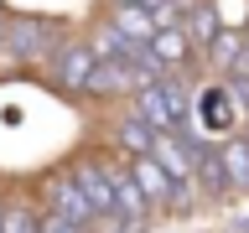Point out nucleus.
I'll use <instances>...</instances> for the list:
<instances>
[{
    "label": "nucleus",
    "instance_id": "nucleus-1",
    "mask_svg": "<svg viewBox=\"0 0 249 233\" xmlns=\"http://www.w3.org/2000/svg\"><path fill=\"white\" fill-rule=\"evenodd\" d=\"M244 130V99H239V83L223 73H208V78H192V114H187V130L182 135L192 140H229Z\"/></svg>",
    "mask_w": 249,
    "mask_h": 233
},
{
    "label": "nucleus",
    "instance_id": "nucleus-2",
    "mask_svg": "<svg viewBox=\"0 0 249 233\" xmlns=\"http://www.w3.org/2000/svg\"><path fill=\"white\" fill-rule=\"evenodd\" d=\"M130 109L156 135H177V130H187V114H192V78H182V73L156 78V83L130 93Z\"/></svg>",
    "mask_w": 249,
    "mask_h": 233
},
{
    "label": "nucleus",
    "instance_id": "nucleus-3",
    "mask_svg": "<svg viewBox=\"0 0 249 233\" xmlns=\"http://www.w3.org/2000/svg\"><path fill=\"white\" fill-rule=\"evenodd\" d=\"M62 42H68V31H62L57 21H47V16H11L0 52L11 62H21V67H36V62H47Z\"/></svg>",
    "mask_w": 249,
    "mask_h": 233
},
{
    "label": "nucleus",
    "instance_id": "nucleus-4",
    "mask_svg": "<svg viewBox=\"0 0 249 233\" xmlns=\"http://www.w3.org/2000/svg\"><path fill=\"white\" fill-rule=\"evenodd\" d=\"M93 67H99V52H93L83 36H68V42L47 57V73H52V88L73 93V99H89V83H93Z\"/></svg>",
    "mask_w": 249,
    "mask_h": 233
},
{
    "label": "nucleus",
    "instance_id": "nucleus-5",
    "mask_svg": "<svg viewBox=\"0 0 249 233\" xmlns=\"http://www.w3.org/2000/svg\"><path fill=\"white\" fill-rule=\"evenodd\" d=\"M47 207V213H57V217H68V223H83V228H93L99 217H93V202L83 197V186H78V176L68 166H57V171H47L42 176V197H36Z\"/></svg>",
    "mask_w": 249,
    "mask_h": 233
},
{
    "label": "nucleus",
    "instance_id": "nucleus-6",
    "mask_svg": "<svg viewBox=\"0 0 249 233\" xmlns=\"http://www.w3.org/2000/svg\"><path fill=\"white\" fill-rule=\"evenodd\" d=\"M145 52H151L166 73H182V78H187V62H192V52H197V47L187 42L182 26H156V36L145 42Z\"/></svg>",
    "mask_w": 249,
    "mask_h": 233
},
{
    "label": "nucleus",
    "instance_id": "nucleus-7",
    "mask_svg": "<svg viewBox=\"0 0 249 233\" xmlns=\"http://www.w3.org/2000/svg\"><path fill=\"white\" fill-rule=\"evenodd\" d=\"M109 145H114V155H151V145H156V130L145 119H140L135 109H124L120 119L109 124Z\"/></svg>",
    "mask_w": 249,
    "mask_h": 233
},
{
    "label": "nucleus",
    "instance_id": "nucleus-8",
    "mask_svg": "<svg viewBox=\"0 0 249 233\" xmlns=\"http://www.w3.org/2000/svg\"><path fill=\"white\" fill-rule=\"evenodd\" d=\"M83 42H89V47H93V52H99L104 62H130V57L140 52V47L130 42V36H124V31L114 26V21H109V16H104V21H93V26L83 31Z\"/></svg>",
    "mask_w": 249,
    "mask_h": 233
},
{
    "label": "nucleus",
    "instance_id": "nucleus-9",
    "mask_svg": "<svg viewBox=\"0 0 249 233\" xmlns=\"http://www.w3.org/2000/svg\"><path fill=\"white\" fill-rule=\"evenodd\" d=\"M151 155L161 161V166L177 176V182H187V186H197L192 182V145H187V135L177 130V135H156V145H151Z\"/></svg>",
    "mask_w": 249,
    "mask_h": 233
},
{
    "label": "nucleus",
    "instance_id": "nucleus-10",
    "mask_svg": "<svg viewBox=\"0 0 249 233\" xmlns=\"http://www.w3.org/2000/svg\"><path fill=\"white\" fill-rule=\"evenodd\" d=\"M218 155H223V171H229V192H244L249 197V130L218 140Z\"/></svg>",
    "mask_w": 249,
    "mask_h": 233
},
{
    "label": "nucleus",
    "instance_id": "nucleus-11",
    "mask_svg": "<svg viewBox=\"0 0 249 233\" xmlns=\"http://www.w3.org/2000/svg\"><path fill=\"white\" fill-rule=\"evenodd\" d=\"M244 42H249V31L223 26V31L213 36V42L202 47V62H208V73H229V67H233V57L244 52Z\"/></svg>",
    "mask_w": 249,
    "mask_h": 233
},
{
    "label": "nucleus",
    "instance_id": "nucleus-12",
    "mask_svg": "<svg viewBox=\"0 0 249 233\" xmlns=\"http://www.w3.org/2000/svg\"><path fill=\"white\" fill-rule=\"evenodd\" d=\"M182 31H187V42L197 47H208L218 36V31H223V21H218V11H213V0H192V5H187V16H182Z\"/></svg>",
    "mask_w": 249,
    "mask_h": 233
},
{
    "label": "nucleus",
    "instance_id": "nucleus-13",
    "mask_svg": "<svg viewBox=\"0 0 249 233\" xmlns=\"http://www.w3.org/2000/svg\"><path fill=\"white\" fill-rule=\"evenodd\" d=\"M0 233H42V202L5 197L0 202Z\"/></svg>",
    "mask_w": 249,
    "mask_h": 233
},
{
    "label": "nucleus",
    "instance_id": "nucleus-14",
    "mask_svg": "<svg viewBox=\"0 0 249 233\" xmlns=\"http://www.w3.org/2000/svg\"><path fill=\"white\" fill-rule=\"evenodd\" d=\"M109 21H114L135 47H145V42L156 36V16L145 11V5H109Z\"/></svg>",
    "mask_w": 249,
    "mask_h": 233
},
{
    "label": "nucleus",
    "instance_id": "nucleus-15",
    "mask_svg": "<svg viewBox=\"0 0 249 233\" xmlns=\"http://www.w3.org/2000/svg\"><path fill=\"white\" fill-rule=\"evenodd\" d=\"M213 11H218V21H223V26L249 31V0H213Z\"/></svg>",
    "mask_w": 249,
    "mask_h": 233
},
{
    "label": "nucleus",
    "instance_id": "nucleus-16",
    "mask_svg": "<svg viewBox=\"0 0 249 233\" xmlns=\"http://www.w3.org/2000/svg\"><path fill=\"white\" fill-rule=\"evenodd\" d=\"M42 233H93V228H83V223H68V217H57V213H47V207H42Z\"/></svg>",
    "mask_w": 249,
    "mask_h": 233
},
{
    "label": "nucleus",
    "instance_id": "nucleus-17",
    "mask_svg": "<svg viewBox=\"0 0 249 233\" xmlns=\"http://www.w3.org/2000/svg\"><path fill=\"white\" fill-rule=\"evenodd\" d=\"M223 78H239V83H249V42H244V52L233 57V67H229Z\"/></svg>",
    "mask_w": 249,
    "mask_h": 233
},
{
    "label": "nucleus",
    "instance_id": "nucleus-18",
    "mask_svg": "<svg viewBox=\"0 0 249 233\" xmlns=\"http://www.w3.org/2000/svg\"><path fill=\"white\" fill-rule=\"evenodd\" d=\"M239 83V78H233ZM239 99H244V130H249V83H239Z\"/></svg>",
    "mask_w": 249,
    "mask_h": 233
},
{
    "label": "nucleus",
    "instance_id": "nucleus-19",
    "mask_svg": "<svg viewBox=\"0 0 249 233\" xmlns=\"http://www.w3.org/2000/svg\"><path fill=\"white\" fill-rule=\"evenodd\" d=\"M109 5H145V11H151L156 0H109Z\"/></svg>",
    "mask_w": 249,
    "mask_h": 233
},
{
    "label": "nucleus",
    "instance_id": "nucleus-20",
    "mask_svg": "<svg viewBox=\"0 0 249 233\" xmlns=\"http://www.w3.org/2000/svg\"><path fill=\"white\" fill-rule=\"evenodd\" d=\"M5 21H11V16H0V42H5Z\"/></svg>",
    "mask_w": 249,
    "mask_h": 233
}]
</instances>
